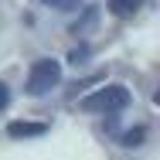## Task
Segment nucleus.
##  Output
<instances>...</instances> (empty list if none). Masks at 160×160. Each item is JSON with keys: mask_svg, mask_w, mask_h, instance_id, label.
I'll return each instance as SVG.
<instances>
[{"mask_svg": "<svg viewBox=\"0 0 160 160\" xmlns=\"http://www.w3.org/2000/svg\"><path fill=\"white\" fill-rule=\"evenodd\" d=\"M44 129H48L44 123H21V119L7 123V133H10V136H41Z\"/></svg>", "mask_w": 160, "mask_h": 160, "instance_id": "7ed1b4c3", "label": "nucleus"}, {"mask_svg": "<svg viewBox=\"0 0 160 160\" xmlns=\"http://www.w3.org/2000/svg\"><path fill=\"white\" fill-rule=\"evenodd\" d=\"M62 82V62H55V58H38L31 65V72H28V96H44V92H51L55 85Z\"/></svg>", "mask_w": 160, "mask_h": 160, "instance_id": "f03ea898", "label": "nucleus"}, {"mask_svg": "<svg viewBox=\"0 0 160 160\" xmlns=\"http://www.w3.org/2000/svg\"><path fill=\"white\" fill-rule=\"evenodd\" d=\"M147 136V129L143 126H136V129H129V133H123V147H140V140Z\"/></svg>", "mask_w": 160, "mask_h": 160, "instance_id": "39448f33", "label": "nucleus"}, {"mask_svg": "<svg viewBox=\"0 0 160 160\" xmlns=\"http://www.w3.org/2000/svg\"><path fill=\"white\" fill-rule=\"evenodd\" d=\"M7 102H10V92H7V85H3V82H0V109H3V106H7Z\"/></svg>", "mask_w": 160, "mask_h": 160, "instance_id": "6e6552de", "label": "nucleus"}, {"mask_svg": "<svg viewBox=\"0 0 160 160\" xmlns=\"http://www.w3.org/2000/svg\"><path fill=\"white\" fill-rule=\"evenodd\" d=\"M140 3H143V0H109V10H112L116 17H129Z\"/></svg>", "mask_w": 160, "mask_h": 160, "instance_id": "20e7f679", "label": "nucleus"}, {"mask_svg": "<svg viewBox=\"0 0 160 160\" xmlns=\"http://www.w3.org/2000/svg\"><path fill=\"white\" fill-rule=\"evenodd\" d=\"M85 55H89V48H75V51H72V62L78 65V62H82V58H85Z\"/></svg>", "mask_w": 160, "mask_h": 160, "instance_id": "0eeeda50", "label": "nucleus"}, {"mask_svg": "<svg viewBox=\"0 0 160 160\" xmlns=\"http://www.w3.org/2000/svg\"><path fill=\"white\" fill-rule=\"evenodd\" d=\"M78 106L89 109V112H119L129 106V89L126 85H102L92 96H85Z\"/></svg>", "mask_w": 160, "mask_h": 160, "instance_id": "f257e3e1", "label": "nucleus"}, {"mask_svg": "<svg viewBox=\"0 0 160 160\" xmlns=\"http://www.w3.org/2000/svg\"><path fill=\"white\" fill-rule=\"evenodd\" d=\"M44 7H55V10H78L82 0H41Z\"/></svg>", "mask_w": 160, "mask_h": 160, "instance_id": "423d86ee", "label": "nucleus"}]
</instances>
